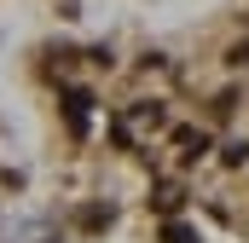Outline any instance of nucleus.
<instances>
[{
  "label": "nucleus",
  "instance_id": "1",
  "mask_svg": "<svg viewBox=\"0 0 249 243\" xmlns=\"http://www.w3.org/2000/svg\"><path fill=\"white\" fill-rule=\"evenodd\" d=\"M87 104H93V99H87V93H81V87H75V93H70V99H64V110H70V133H75V139H81V133H87Z\"/></svg>",
  "mask_w": 249,
  "mask_h": 243
},
{
  "label": "nucleus",
  "instance_id": "2",
  "mask_svg": "<svg viewBox=\"0 0 249 243\" xmlns=\"http://www.w3.org/2000/svg\"><path fill=\"white\" fill-rule=\"evenodd\" d=\"M174 139L186 145V156H203V151H209V139H203L197 127H174Z\"/></svg>",
  "mask_w": 249,
  "mask_h": 243
},
{
  "label": "nucleus",
  "instance_id": "3",
  "mask_svg": "<svg viewBox=\"0 0 249 243\" xmlns=\"http://www.w3.org/2000/svg\"><path fill=\"white\" fill-rule=\"evenodd\" d=\"M162 243H203V238H197L191 226H180V220H168V226H162Z\"/></svg>",
  "mask_w": 249,
  "mask_h": 243
},
{
  "label": "nucleus",
  "instance_id": "4",
  "mask_svg": "<svg viewBox=\"0 0 249 243\" xmlns=\"http://www.w3.org/2000/svg\"><path fill=\"white\" fill-rule=\"evenodd\" d=\"M110 220H116V208H87V214H81L87 232H99V226H110Z\"/></svg>",
  "mask_w": 249,
  "mask_h": 243
},
{
  "label": "nucleus",
  "instance_id": "5",
  "mask_svg": "<svg viewBox=\"0 0 249 243\" xmlns=\"http://www.w3.org/2000/svg\"><path fill=\"white\" fill-rule=\"evenodd\" d=\"M220 156H226V162H232V168H238V162H244V156H249V145H244V139H232V145H226V151H220Z\"/></svg>",
  "mask_w": 249,
  "mask_h": 243
},
{
  "label": "nucleus",
  "instance_id": "6",
  "mask_svg": "<svg viewBox=\"0 0 249 243\" xmlns=\"http://www.w3.org/2000/svg\"><path fill=\"white\" fill-rule=\"evenodd\" d=\"M232 64H249V41H244V47H232Z\"/></svg>",
  "mask_w": 249,
  "mask_h": 243
}]
</instances>
